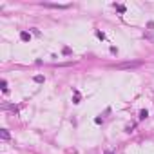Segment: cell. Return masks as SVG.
<instances>
[{
	"label": "cell",
	"instance_id": "obj_3",
	"mask_svg": "<svg viewBox=\"0 0 154 154\" xmlns=\"http://www.w3.org/2000/svg\"><path fill=\"white\" fill-rule=\"evenodd\" d=\"M0 138H2L4 142H8V140L11 138V134H9V131H8V129H2V131H0Z\"/></svg>",
	"mask_w": 154,
	"mask_h": 154
},
{
	"label": "cell",
	"instance_id": "obj_7",
	"mask_svg": "<svg viewBox=\"0 0 154 154\" xmlns=\"http://www.w3.org/2000/svg\"><path fill=\"white\" fill-rule=\"evenodd\" d=\"M35 82H44V76H35Z\"/></svg>",
	"mask_w": 154,
	"mask_h": 154
},
{
	"label": "cell",
	"instance_id": "obj_4",
	"mask_svg": "<svg viewBox=\"0 0 154 154\" xmlns=\"http://www.w3.org/2000/svg\"><path fill=\"white\" fill-rule=\"evenodd\" d=\"M20 38H22L24 42H27V40L31 38V35H29V33H25V31H22V33H20Z\"/></svg>",
	"mask_w": 154,
	"mask_h": 154
},
{
	"label": "cell",
	"instance_id": "obj_6",
	"mask_svg": "<svg viewBox=\"0 0 154 154\" xmlns=\"http://www.w3.org/2000/svg\"><path fill=\"white\" fill-rule=\"evenodd\" d=\"M147 114H149L147 111H142V112H140V120H145V118H147Z\"/></svg>",
	"mask_w": 154,
	"mask_h": 154
},
{
	"label": "cell",
	"instance_id": "obj_1",
	"mask_svg": "<svg viewBox=\"0 0 154 154\" xmlns=\"http://www.w3.org/2000/svg\"><path fill=\"white\" fill-rule=\"evenodd\" d=\"M140 65H142V62H123V64H116L114 69H134Z\"/></svg>",
	"mask_w": 154,
	"mask_h": 154
},
{
	"label": "cell",
	"instance_id": "obj_5",
	"mask_svg": "<svg viewBox=\"0 0 154 154\" xmlns=\"http://www.w3.org/2000/svg\"><path fill=\"white\" fill-rule=\"evenodd\" d=\"M2 91L8 92V82H5V80H2Z\"/></svg>",
	"mask_w": 154,
	"mask_h": 154
},
{
	"label": "cell",
	"instance_id": "obj_2",
	"mask_svg": "<svg viewBox=\"0 0 154 154\" xmlns=\"http://www.w3.org/2000/svg\"><path fill=\"white\" fill-rule=\"evenodd\" d=\"M44 8H51V9H67V4H49V2H42Z\"/></svg>",
	"mask_w": 154,
	"mask_h": 154
}]
</instances>
